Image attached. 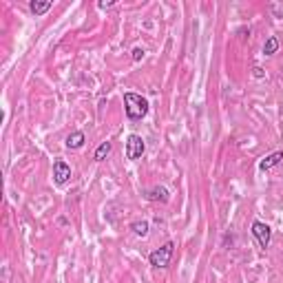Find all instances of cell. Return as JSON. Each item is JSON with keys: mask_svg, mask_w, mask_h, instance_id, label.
Wrapping results in <instances>:
<instances>
[{"mask_svg": "<svg viewBox=\"0 0 283 283\" xmlns=\"http://www.w3.org/2000/svg\"><path fill=\"white\" fill-rule=\"evenodd\" d=\"M124 111H126V117L131 122H140V119L146 117L148 113V100L137 93H124Z\"/></svg>", "mask_w": 283, "mask_h": 283, "instance_id": "obj_1", "label": "cell"}, {"mask_svg": "<svg viewBox=\"0 0 283 283\" xmlns=\"http://www.w3.org/2000/svg\"><path fill=\"white\" fill-rule=\"evenodd\" d=\"M252 75H255V78H263V75H265V71L263 69H261V66H255V69H252Z\"/></svg>", "mask_w": 283, "mask_h": 283, "instance_id": "obj_14", "label": "cell"}, {"mask_svg": "<svg viewBox=\"0 0 283 283\" xmlns=\"http://www.w3.org/2000/svg\"><path fill=\"white\" fill-rule=\"evenodd\" d=\"M131 230L137 234V237H146V234H148V224H146V221H133Z\"/></svg>", "mask_w": 283, "mask_h": 283, "instance_id": "obj_12", "label": "cell"}, {"mask_svg": "<svg viewBox=\"0 0 283 283\" xmlns=\"http://www.w3.org/2000/svg\"><path fill=\"white\" fill-rule=\"evenodd\" d=\"M172 250H175V243H172V241L164 243L162 248L153 250L148 255L150 265H153V268H168V263H170V256H172Z\"/></svg>", "mask_w": 283, "mask_h": 283, "instance_id": "obj_2", "label": "cell"}, {"mask_svg": "<svg viewBox=\"0 0 283 283\" xmlns=\"http://www.w3.org/2000/svg\"><path fill=\"white\" fill-rule=\"evenodd\" d=\"M111 148H113V146H111V142H102V144L95 148V155H93V159H95V162H102V159H104L106 155L111 153Z\"/></svg>", "mask_w": 283, "mask_h": 283, "instance_id": "obj_11", "label": "cell"}, {"mask_svg": "<svg viewBox=\"0 0 283 283\" xmlns=\"http://www.w3.org/2000/svg\"><path fill=\"white\" fill-rule=\"evenodd\" d=\"M113 4L115 2H97V7H100V9H109V7H113Z\"/></svg>", "mask_w": 283, "mask_h": 283, "instance_id": "obj_15", "label": "cell"}, {"mask_svg": "<svg viewBox=\"0 0 283 283\" xmlns=\"http://www.w3.org/2000/svg\"><path fill=\"white\" fill-rule=\"evenodd\" d=\"M281 159H283V150H277V153H270V155H265V157L261 159L259 168H261V170H270V168H274L277 164H281Z\"/></svg>", "mask_w": 283, "mask_h": 283, "instance_id": "obj_7", "label": "cell"}, {"mask_svg": "<svg viewBox=\"0 0 283 283\" xmlns=\"http://www.w3.org/2000/svg\"><path fill=\"white\" fill-rule=\"evenodd\" d=\"M84 142H86V135H84L82 131H73L69 137H66V148H71V150H78V148H82L84 146Z\"/></svg>", "mask_w": 283, "mask_h": 283, "instance_id": "obj_6", "label": "cell"}, {"mask_svg": "<svg viewBox=\"0 0 283 283\" xmlns=\"http://www.w3.org/2000/svg\"><path fill=\"white\" fill-rule=\"evenodd\" d=\"M277 49H279V38L277 35H270V38L265 40V44H263V56H274Z\"/></svg>", "mask_w": 283, "mask_h": 283, "instance_id": "obj_10", "label": "cell"}, {"mask_svg": "<svg viewBox=\"0 0 283 283\" xmlns=\"http://www.w3.org/2000/svg\"><path fill=\"white\" fill-rule=\"evenodd\" d=\"M146 150V144L140 135H128L126 140V157L128 159H140Z\"/></svg>", "mask_w": 283, "mask_h": 283, "instance_id": "obj_4", "label": "cell"}, {"mask_svg": "<svg viewBox=\"0 0 283 283\" xmlns=\"http://www.w3.org/2000/svg\"><path fill=\"white\" fill-rule=\"evenodd\" d=\"M252 234H255L256 243H259L261 248H268V246H270L272 230H270L268 224H263V221H255V224H252Z\"/></svg>", "mask_w": 283, "mask_h": 283, "instance_id": "obj_3", "label": "cell"}, {"mask_svg": "<svg viewBox=\"0 0 283 283\" xmlns=\"http://www.w3.org/2000/svg\"><path fill=\"white\" fill-rule=\"evenodd\" d=\"M142 57H144V49H142V47H135V49H133V60L140 62Z\"/></svg>", "mask_w": 283, "mask_h": 283, "instance_id": "obj_13", "label": "cell"}, {"mask_svg": "<svg viewBox=\"0 0 283 283\" xmlns=\"http://www.w3.org/2000/svg\"><path fill=\"white\" fill-rule=\"evenodd\" d=\"M71 177V166L64 162V159H56V164H53V179H56L57 186L66 184Z\"/></svg>", "mask_w": 283, "mask_h": 283, "instance_id": "obj_5", "label": "cell"}, {"mask_svg": "<svg viewBox=\"0 0 283 283\" xmlns=\"http://www.w3.org/2000/svg\"><path fill=\"white\" fill-rule=\"evenodd\" d=\"M146 199H148V201H162V203H166L168 201V190L162 188V186H155V188H150L148 193H146Z\"/></svg>", "mask_w": 283, "mask_h": 283, "instance_id": "obj_8", "label": "cell"}, {"mask_svg": "<svg viewBox=\"0 0 283 283\" xmlns=\"http://www.w3.org/2000/svg\"><path fill=\"white\" fill-rule=\"evenodd\" d=\"M51 7H53L51 0H44V2H40V0H31V4H29V9L35 13V16H44Z\"/></svg>", "mask_w": 283, "mask_h": 283, "instance_id": "obj_9", "label": "cell"}]
</instances>
